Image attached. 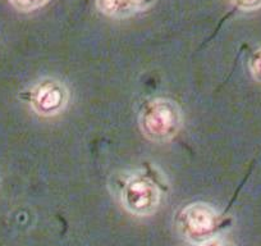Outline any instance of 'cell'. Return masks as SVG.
<instances>
[{"label": "cell", "instance_id": "1", "mask_svg": "<svg viewBox=\"0 0 261 246\" xmlns=\"http://www.w3.org/2000/svg\"><path fill=\"white\" fill-rule=\"evenodd\" d=\"M142 134L151 141L172 140L183 125L179 105L168 97H154L145 103L139 117Z\"/></svg>", "mask_w": 261, "mask_h": 246}, {"label": "cell", "instance_id": "2", "mask_svg": "<svg viewBox=\"0 0 261 246\" xmlns=\"http://www.w3.org/2000/svg\"><path fill=\"white\" fill-rule=\"evenodd\" d=\"M222 227V214L206 203L186 205L177 215L178 232L192 243H201L215 237Z\"/></svg>", "mask_w": 261, "mask_h": 246}, {"label": "cell", "instance_id": "3", "mask_svg": "<svg viewBox=\"0 0 261 246\" xmlns=\"http://www.w3.org/2000/svg\"><path fill=\"white\" fill-rule=\"evenodd\" d=\"M120 202L130 214L147 217L154 214L159 208L162 191L146 175H130L120 190Z\"/></svg>", "mask_w": 261, "mask_h": 246}, {"label": "cell", "instance_id": "4", "mask_svg": "<svg viewBox=\"0 0 261 246\" xmlns=\"http://www.w3.org/2000/svg\"><path fill=\"white\" fill-rule=\"evenodd\" d=\"M69 102V91L57 79H42L30 91V105L36 114L53 117L65 109Z\"/></svg>", "mask_w": 261, "mask_h": 246}, {"label": "cell", "instance_id": "5", "mask_svg": "<svg viewBox=\"0 0 261 246\" xmlns=\"http://www.w3.org/2000/svg\"><path fill=\"white\" fill-rule=\"evenodd\" d=\"M96 8L112 18H127L144 11L154 0H95Z\"/></svg>", "mask_w": 261, "mask_h": 246}, {"label": "cell", "instance_id": "6", "mask_svg": "<svg viewBox=\"0 0 261 246\" xmlns=\"http://www.w3.org/2000/svg\"><path fill=\"white\" fill-rule=\"evenodd\" d=\"M50 0H9V3L19 12H31L49 3Z\"/></svg>", "mask_w": 261, "mask_h": 246}, {"label": "cell", "instance_id": "7", "mask_svg": "<svg viewBox=\"0 0 261 246\" xmlns=\"http://www.w3.org/2000/svg\"><path fill=\"white\" fill-rule=\"evenodd\" d=\"M248 69L255 81L261 84V47L256 49L248 59Z\"/></svg>", "mask_w": 261, "mask_h": 246}, {"label": "cell", "instance_id": "8", "mask_svg": "<svg viewBox=\"0 0 261 246\" xmlns=\"http://www.w3.org/2000/svg\"><path fill=\"white\" fill-rule=\"evenodd\" d=\"M238 9L245 12H253L261 8V0H230Z\"/></svg>", "mask_w": 261, "mask_h": 246}, {"label": "cell", "instance_id": "9", "mask_svg": "<svg viewBox=\"0 0 261 246\" xmlns=\"http://www.w3.org/2000/svg\"><path fill=\"white\" fill-rule=\"evenodd\" d=\"M199 246H233L229 241H227L225 238L219 237V236H215V237L210 238V240L204 241V242L199 243Z\"/></svg>", "mask_w": 261, "mask_h": 246}]
</instances>
